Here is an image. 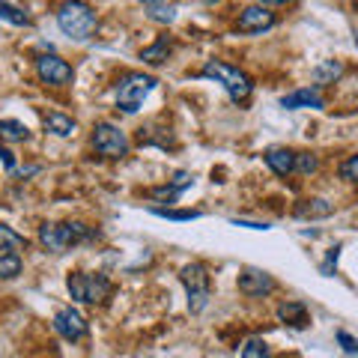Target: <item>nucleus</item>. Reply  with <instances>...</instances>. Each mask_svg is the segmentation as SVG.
I'll return each mask as SVG.
<instances>
[{
  "instance_id": "nucleus-4",
  "label": "nucleus",
  "mask_w": 358,
  "mask_h": 358,
  "mask_svg": "<svg viewBox=\"0 0 358 358\" xmlns=\"http://www.w3.org/2000/svg\"><path fill=\"white\" fill-rule=\"evenodd\" d=\"M155 78L152 75H143V72H126L117 81V108L122 114H138L143 99H147L152 90H155Z\"/></svg>"
},
{
  "instance_id": "nucleus-29",
  "label": "nucleus",
  "mask_w": 358,
  "mask_h": 358,
  "mask_svg": "<svg viewBox=\"0 0 358 358\" xmlns=\"http://www.w3.org/2000/svg\"><path fill=\"white\" fill-rule=\"evenodd\" d=\"M338 257H341V245H334V248L329 251V257H326V263L320 266V272H322V275H331V268L338 266Z\"/></svg>"
},
{
  "instance_id": "nucleus-3",
  "label": "nucleus",
  "mask_w": 358,
  "mask_h": 358,
  "mask_svg": "<svg viewBox=\"0 0 358 358\" xmlns=\"http://www.w3.org/2000/svg\"><path fill=\"white\" fill-rule=\"evenodd\" d=\"M203 78H215L236 105H245L254 93V81L248 75H245L242 69H236V66H227V63H218V60H209L203 66Z\"/></svg>"
},
{
  "instance_id": "nucleus-19",
  "label": "nucleus",
  "mask_w": 358,
  "mask_h": 358,
  "mask_svg": "<svg viewBox=\"0 0 358 358\" xmlns=\"http://www.w3.org/2000/svg\"><path fill=\"white\" fill-rule=\"evenodd\" d=\"M27 248V239L15 233L13 227H6V224H0V254H18Z\"/></svg>"
},
{
  "instance_id": "nucleus-30",
  "label": "nucleus",
  "mask_w": 358,
  "mask_h": 358,
  "mask_svg": "<svg viewBox=\"0 0 358 358\" xmlns=\"http://www.w3.org/2000/svg\"><path fill=\"white\" fill-rule=\"evenodd\" d=\"M0 162H3L6 173H13V171H15V159H13V152H9V150H3V147H0Z\"/></svg>"
},
{
  "instance_id": "nucleus-11",
  "label": "nucleus",
  "mask_w": 358,
  "mask_h": 358,
  "mask_svg": "<svg viewBox=\"0 0 358 358\" xmlns=\"http://www.w3.org/2000/svg\"><path fill=\"white\" fill-rule=\"evenodd\" d=\"M54 331L60 334L63 341H84L87 338V320L81 317V310L75 308H60L57 313H54Z\"/></svg>"
},
{
  "instance_id": "nucleus-7",
  "label": "nucleus",
  "mask_w": 358,
  "mask_h": 358,
  "mask_svg": "<svg viewBox=\"0 0 358 358\" xmlns=\"http://www.w3.org/2000/svg\"><path fill=\"white\" fill-rule=\"evenodd\" d=\"M93 150L99 155H105V159H122V155H129V138H126V131L114 126V122H96Z\"/></svg>"
},
{
  "instance_id": "nucleus-13",
  "label": "nucleus",
  "mask_w": 358,
  "mask_h": 358,
  "mask_svg": "<svg viewBox=\"0 0 358 358\" xmlns=\"http://www.w3.org/2000/svg\"><path fill=\"white\" fill-rule=\"evenodd\" d=\"M263 159H266L268 167H272V173H278V176L296 173V152H293V150H287V147H272V150L263 152Z\"/></svg>"
},
{
  "instance_id": "nucleus-5",
  "label": "nucleus",
  "mask_w": 358,
  "mask_h": 358,
  "mask_svg": "<svg viewBox=\"0 0 358 358\" xmlns=\"http://www.w3.org/2000/svg\"><path fill=\"white\" fill-rule=\"evenodd\" d=\"M66 287H69V296L84 301V305H105V301L110 299V293H114V284H110V278L105 275H87V272H75L69 275V281H66Z\"/></svg>"
},
{
  "instance_id": "nucleus-6",
  "label": "nucleus",
  "mask_w": 358,
  "mask_h": 358,
  "mask_svg": "<svg viewBox=\"0 0 358 358\" xmlns=\"http://www.w3.org/2000/svg\"><path fill=\"white\" fill-rule=\"evenodd\" d=\"M179 281L188 293V310L200 313L209 305V272L203 263H185L179 268Z\"/></svg>"
},
{
  "instance_id": "nucleus-8",
  "label": "nucleus",
  "mask_w": 358,
  "mask_h": 358,
  "mask_svg": "<svg viewBox=\"0 0 358 358\" xmlns=\"http://www.w3.org/2000/svg\"><path fill=\"white\" fill-rule=\"evenodd\" d=\"M36 75H39V81L48 87L72 84V66L63 57H57V54H42V57H36Z\"/></svg>"
},
{
  "instance_id": "nucleus-12",
  "label": "nucleus",
  "mask_w": 358,
  "mask_h": 358,
  "mask_svg": "<svg viewBox=\"0 0 358 358\" xmlns=\"http://www.w3.org/2000/svg\"><path fill=\"white\" fill-rule=\"evenodd\" d=\"M281 108L287 110H299V108H326V99L320 96V87H305V90H296L281 99Z\"/></svg>"
},
{
  "instance_id": "nucleus-16",
  "label": "nucleus",
  "mask_w": 358,
  "mask_h": 358,
  "mask_svg": "<svg viewBox=\"0 0 358 358\" xmlns=\"http://www.w3.org/2000/svg\"><path fill=\"white\" fill-rule=\"evenodd\" d=\"M171 51H173V42L167 39V36H159V39L150 45V48L141 51V60L150 63V66H162L167 57H171Z\"/></svg>"
},
{
  "instance_id": "nucleus-22",
  "label": "nucleus",
  "mask_w": 358,
  "mask_h": 358,
  "mask_svg": "<svg viewBox=\"0 0 358 358\" xmlns=\"http://www.w3.org/2000/svg\"><path fill=\"white\" fill-rule=\"evenodd\" d=\"M0 18L9 21V24H15V27H27V24H30V15L21 13L18 6L6 3V0H0Z\"/></svg>"
},
{
  "instance_id": "nucleus-10",
  "label": "nucleus",
  "mask_w": 358,
  "mask_h": 358,
  "mask_svg": "<svg viewBox=\"0 0 358 358\" xmlns=\"http://www.w3.org/2000/svg\"><path fill=\"white\" fill-rule=\"evenodd\" d=\"M278 24L275 13H268L266 6L254 3V6H245L239 18H236V30L245 33V36H254V33H263V30H272Z\"/></svg>"
},
{
  "instance_id": "nucleus-25",
  "label": "nucleus",
  "mask_w": 358,
  "mask_h": 358,
  "mask_svg": "<svg viewBox=\"0 0 358 358\" xmlns=\"http://www.w3.org/2000/svg\"><path fill=\"white\" fill-rule=\"evenodd\" d=\"M320 167V159L313 152H296V173L308 176V173H317Z\"/></svg>"
},
{
  "instance_id": "nucleus-27",
  "label": "nucleus",
  "mask_w": 358,
  "mask_h": 358,
  "mask_svg": "<svg viewBox=\"0 0 358 358\" xmlns=\"http://www.w3.org/2000/svg\"><path fill=\"white\" fill-rule=\"evenodd\" d=\"M341 179H346V182H358V155H350V159L341 164Z\"/></svg>"
},
{
  "instance_id": "nucleus-14",
  "label": "nucleus",
  "mask_w": 358,
  "mask_h": 358,
  "mask_svg": "<svg viewBox=\"0 0 358 358\" xmlns=\"http://www.w3.org/2000/svg\"><path fill=\"white\" fill-rule=\"evenodd\" d=\"M293 212H296V218L317 221V218H329L334 212V206L329 203V200H322V197H308V200H299Z\"/></svg>"
},
{
  "instance_id": "nucleus-15",
  "label": "nucleus",
  "mask_w": 358,
  "mask_h": 358,
  "mask_svg": "<svg viewBox=\"0 0 358 358\" xmlns=\"http://www.w3.org/2000/svg\"><path fill=\"white\" fill-rule=\"evenodd\" d=\"M278 320L287 322V326H293V329H305L308 326L305 301H281V305H278Z\"/></svg>"
},
{
  "instance_id": "nucleus-31",
  "label": "nucleus",
  "mask_w": 358,
  "mask_h": 358,
  "mask_svg": "<svg viewBox=\"0 0 358 358\" xmlns=\"http://www.w3.org/2000/svg\"><path fill=\"white\" fill-rule=\"evenodd\" d=\"M236 227H251V230H268V224H257V221H242V218H233Z\"/></svg>"
},
{
  "instance_id": "nucleus-26",
  "label": "nucleus",
  "mask_w": 358,
  "mask_h": 358,
  "mask_svg": "<svg viewBox=\"0 0 358 358\" xmlns=\"http://www.w3.org/2000/svg\"><path fill=\"white\" fill-rule=\"evenodd\" d=\"M147 15L152 21H159V24H171V21L176 18V9L171 3H159V6H147Z\"/></svg>"
},
{
  "instance_id": "nucleus-2",
  "label": "nucleus",
  "mask_w": 358,
  "mask_h": 358,
  "mask_svg": "<svg viewBox=\"0 0 358 358\" xmlns=\"http://www.w3.org/2000/svg\"><path fill=\"white\" fill-rule=\"evenodd\" d=\"M96 24H99V18L93 13V6L84 3V0H66V3H60V9H57V27L69 39H78V42L90 39Z\"/></svg>"
},
{
  "instance_id": "nucleus-17",
  "label": "nucleus",
  "mask_w": 358,
  "mask_h": 358,
  "mask_svg": "<svg viewBox=\"0 0 358 358\" xmlns=\"http://www.w3.org/2000/svg\"><path fill=\"white\" fill-rule=\"evenodd\" d=\"M75 129H78V122L72 117L60 114V110H54V114L45 117V131L57 134V138H69V134H75Z\"/></svg>"
},
{
  "instance_id": "nucleus-32",
  "label": "nucleus",
  "mask_w": 358,
  "mask_h": 358,
  "mask_svg": "<svg viewBox=\"0 0 358 358\" xmlns=\"http://www.w3.org/2000/svg\"><path fill=\"white\" fill-rule=\"evenodd\" d=\"M260 6H287V3H293V0H257Z\"/></svg>"
},
{
  "instance_id": "nucleus-34",
  "label": "nucleus",
  "mask_w": 358,
  "mask_h": 358,
  "mask_svg": "<svg viewBox=\"0 0 358 358\" xmlns=\"http://www.w3.org/2000/svg\"><path fill=\"white\" fill-rule=\"evenodd\" d=\"M352 3H355V6H358V0H352Z\"/></svg>"
},
{
  "instance_id": "nucleus-20",
  "label": "nucleus",
  "mask_w": 358,
  "mask_h": 358,
  "mask_svg": "<svg viewBox=\"0 0 358 358\" xmlns=\"http://www.w3.org/2000/svg\"><path fill=\"white\" fill-rule=\"evenodd\" d=\"M30 138V131L24 122H18V120H0V141H9V143H21V141H27Z\"/></svg>"
},
{
  "instance_id": "nucleus-23",
  "label": "nucleus",
  "mask_w": 358,
  "mask_h": 358,
  "mask_svg": "<svg viewBox=\"0 0 358 358\" xmlns=\"http://www.w3.org/2000/svg\"><path fill=\"white\" fill-rule=\"evenodd\" d=\"M152 215H162V218H171V221H197L203 212H197V209H164V206H152Z\"/></svg>"
},
{
  "instance_id": "nucleus-24",
  "label": "nucleus",
  "mask_w": 358,
  "mask_h": 358,
  "mask_svg": "<svg viewBox=\"0 0 358 358\" xmlns=\"http://www.w3.org/2000/svg\"><path fill=\"white\" fill-rule=\"evenodd\" d=\"M242 358H272V352H268L266 341L251 338V341H245V346H242Z\"/></svg>"
},
{
  "instance_id": "nucleus-9",
  "label": "nucleus",
  "mask_w": 358,
  "mask_h": 358,
  "mask_svg": "<svg viewBox=\"0 0 358 358\" xmlns=\"http://www.w3.org/2000/svg\"><path fill=\"white\" fill-rule=\"evenodd\" d=\"M278 289V281L268 272H263V268H251L245 266L239 272V293L242 296H251V299H263L268 293H275Z\"/></svg>"
},
{
  "instance_id": "nucleus-1",
  "label": "nucleus",
  "mask_w": 358,
  "mask_h": 358,
  "mask_svg": "<svg viewBox=\"0 0 358 358\" xmlns=\"http://www.w3.org/2000/svg\"><path fill=\"white\" fill-rule=\"evenodd\" d=\"M96 236H99V233L93 227H87V224H81V221L42 224V227H39V242L51 254H63V251H69V248H75V245L90 242V239H96Z\"/></svg>"
},
{
  "instance_id": "nucleus-21",
  "label": "nucleus",
  "mask_w": 358,
  "mask_h": 358,
  "mask_svg": "<svg viewBox=\"0 0 358 358\" xmlns=\"http://www.w3.org/2000/svg\"><path fill=\"white\" fill-rule=\"evenodd\" d=\"M21 257L18 254H0V281H9V278L21 275Z\"/></svg>"
},
{
  "instance_id": "nucleus-33",
  "label": "nucleus",
  "mask_w": 358,
  "mask_h": 358,
  "mask_svg": "<svg viewBox=\"0 0 358 358\" xmlns=\"http://www.w3.org/2000/svg\"><path fill=\"white\" fill-rule=\"evenodd\" d=\"M143 6H159V3H167V0H141Z\"/></svg>"
},
{
  "instance_id": "nucleus-18",
  "label": "nucleus",
  "mask_w": 358,
  "mask_h": 358,
  "mask_svg": "<svg viewBox=\"0 0 358 358\" xmlns=\"http://www.w3.org/2000/svg\"><path fill=\"white\" fill-rule=\"evenodd\" d=\"M343 75V63L341 60H322L317 69H313V87H322V84H334L338 78Z\"/></svg>"
},
{
  "instance_id": "nucleus-28",
  "label": "nucleus",
  "mask_w": 358,
  "mask_h": 358,
  "mask_svg": "<svg viewBox=\"0 0 358 358\" xmlns=\"http://www.w3.org/2000/svg\"><path fill=\"white\" fill-rule=\"evenodd\" d=\"M338 343L343 346V352H350V355H358V341L352 338L350 331H338Z\"/></svg>"
}]
</instances>
